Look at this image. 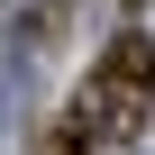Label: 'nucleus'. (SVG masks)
<instances>
[{"mask_svg":"<svg viewBox=\"0 0 155 155\" xmlns=\"http://www.w3.org/2000/svg\"><path fill=\"white\" fill-rule=\"evenodd\" d=\"M155 101V37H110L101 64H91V82H82V110L101 137H128Z\"/></svg>","mask_w":155,"mask_h":155,"instance_id":"nucleus-1","label":"nucleus"}]
</instances>
